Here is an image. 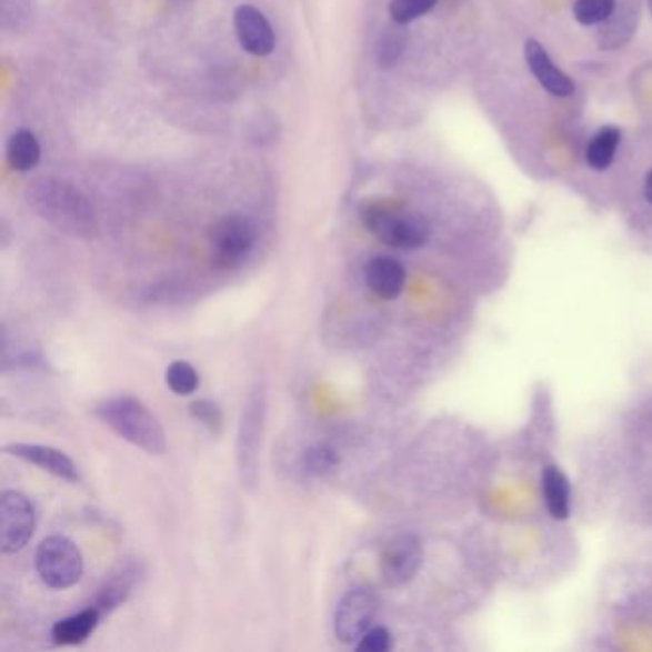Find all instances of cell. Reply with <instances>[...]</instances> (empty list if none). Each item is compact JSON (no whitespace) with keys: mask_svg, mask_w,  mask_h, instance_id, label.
<instances>
[{"mask_svg":"<svg viewBox=\"0 0 652 652\" xmlns=\"http://www.w3.org/2000/svg\"><path fill=\"white\" fill-rule=\"evenodd\" d=\"M439 0H391L389 16L397 26H408L419 20L421 16L429 14Z\"/></svg>","mask_w":652,"mask_h":652,"instance_id":"603a6c76","label":"cell"},{"mask_svg":"<svg viewBox=\"0 0 652 652\" xmlns=\"http://www.w3.org/2000/svg\"><path fill=\"white\" fill-rule=\"evenodd\" d=\"M365 285L383 301H394L402 295L405 285V270L402 262L379 254L365 262Z\"/></svg>","mask_w":652,"mask_h":652,"instance_id":"4fadbf2b","label":"cell"},{"mask_svg":"<svg viewBox=\"0 0 652 652\" xmlns=\"http://www.w3.org/2000/svg\"><path fill=\"white\" fill-rule=\"evenodd\" d=\"M97 418L113 433L150 455L167 452V434L159 419L132 397H111L97 405Z\"/></svg>","mask_w":652,"mask_h":652,"instance_id":"3957f363","label":"cell"},{"mask_svg":"<svg viewBox=\"0 0 652 652\" xmlns=\"http://www.w3.org/2000/svg\"><path fill=\"white\" fill-rule=\"evenodd\" d=\"M190 415L195 421H200L201 425L209 429V433L219 437L224 427V415L220 410L219 404H214L213 400H195L190 404Z\"/></svg>","mask_w":652,"mask_h":652,"instance_id":"d4e9b609","label":"cell"},{"mask_svg":"<svg viewBox=\"0 0 652 652\" xmlns=\"http://www.w3.org/2000/svg\"><path fill=\"white\" fill-rule=\"evenodd\" d=\"M235 37L241 49L248 54L264 58L275 49V33L272 23L253 4H240L234 10Z\"/></svg>","mask_w":652,"mask_h":652,"instance_id":"30bf717a","label":"cell"},{"mask_svg":"<svg viewBox=\"0 0 652 652\" xmlns=\"http://www.w3.org/2000/svg\"><path fill=\"white\" fill-rule=\"evenodd\" d=\"M423 564V545L418 535H394L391 542H387L385 550L379 559L381 576L391 588H402L410 584L418 576Z\"/></svg>","mask_w":652,"mask_h":652,"instance_id":"9c48e42d","label":"cell"},{"mask_svg":"<svg viewBox=\"0 0 652 652\" xmlns=\"http://www.w3.org/2000/svg\"><path fill=\"white\" fill-rule=\"evenodd\" d=\"M4 452L8 455H14L18 460L28 461L34 468L54 474L62 481L79 482V469L68 453L62 450L42 447V444H21L18 442V444H8Z\"/></svg>","mask_w":652,"mask_h":652,"instance_id":"8fae6325","label":"cell"},{"mask_svg":"<svg viewBox=\"0 0 652 652\" xmlns=\"http://www.w3.org/2000/svg\"><path fill=\"white\" fill-rule=\"evenodd\" d=\"M167 385L179 397H190L200 387V373L184 360H177L167 368Z\"/></svg>","mask_w":652,"mask_h":652,"instance_id":"44dd1931","label":"cell"},{"mask_svg":"<svg viewBox=\"0 0 652 652\" xmlns=\"http://www.w3.org/2000/svg\"><path fill=\"white\" fill-rule=\"evenodd\" d=\"M392 649V635L387 628H370L357 643L358 652H387Z\"/></svg>","mask_w":652,"mask_h":652,"instance_id":"484cf974","label":"cell"},{"mask_svg":"<svg viewBox=\"0 0 652 652\" xmlns=\"http://www.w3.org/2000/svg\"><path fill=\"white\" fill-rule=\"evenodd\" d=\"M616 10V0H574V18L582 26H598L609 20Z\"/></svg>","mask_w":652,"mask_h":652,"instance_id":"7402d4cb","label":"cell"},{"mask_svg":"<svg viewBox=\"0 0 652 652\" xmlns=\"http://www.w3.org/2000/svg\"><path fill=\"white\" fill-rule=\"evenodd\" d=\"M645 200L652 205V169L645 179Z\"/></svg>","mask_w":652,"mask_h":652,"instance_id":"4316f807","label":"cell"},{"mask_svg":"<svg viewBox=\"0 0 652 652\" xmlns=\"http://www.w3.org/2000/svg\"><path fill=\"white\" fill-rule=\"evenodd\" d=\"M102 616V612L90 604L89 609L56 622L52 628V641L56 645H81L90 638V633L97 630Z\"/></svg>","mask_w":652,"mask_h":652,"instance_id":"9a60e30c","label":"cell"},{"mask_svg":"<svg viewBox=\"0 0 652 652\" xmlns=\"http://www.w3.org/2000/svg\"><path fill=\"white\" fill-rule=\"evenodd\" d=\"M378 598L370 590H351L337 604L333 630L341 643L352 645L360 641L378 616Z\"/></svg>","mask_w":652,"mask_h":652,"instance_id":"ba28073f","label":"cell"},{"mask_svg":"<svg viewBox=\"0 0 652 652\" xmlns=\"http://www.w3.org/2000/svg\"><path fill=\"white\" fill-rule=\"evenodd\" d=\"M360 220L370 234L394 249L423 248L431 238V224L425 217L412 213L392 200L370 198L358 209Z\"/></svg>","mask_w":652,"mask_h":652,"instance_id":"7a4b0ae2","label":"cell"},{"mask_svg":"<svg viewBox=\"0 0 652 652\" xmlns=\"http://www.w3.org/2000/svg\"><path fill=\"white\" fill-rule=\"evenodd\" d=\"M34 569L52 590H69L83 578V555L66 535H50L37 548Z\"/></svg>","mask_w":652,"mask_h":652,"instance_id":"5b68a950","label":"cell"},{"mask_svg":"<svg viewBox=\"0 0 652 652\" xmlns=\"http://www.w3.org/2000/svg\"><path fill=\"white\" fill-rule=\"evenodd\" d=\"M651 12H652V0H651Z\"/></svg>","mask_w":652,"mask_h":652,"instance_id":"83f0119b","label":"cell"},{"mask_svg":"<svg viewBox=\"0 0 652 652\" xmlns=\"http://www.w3.org/2000/svg\"><path fill=\"white\" fill-rule=\"evenodd\" d=\"M341 458L339 453L331 447L325 444H317V447H310L307 452L302 453V471L310 474V477H328L339 468Z\"/></svg>","mask_w":652,"mask_h":652,"instance_id":"d6986e66","label":"cell"},{"mask_svg":"<svg viewBox=\"0 0 652 652\" xmlns=\"http://www.w3.org/2000/svg\"><path fill=\"white\" fill-rule=\"evenodd\" d=\"M633 20H635L633 12H628V14L620 12V14H616V10H614V14L604 21V28L601 29V34H599L601 47L609 50L622 47L632 37L633 26H635Z\"/></svg>","mask_w":652,"mask_h":652,"instance_id":"ffe728a7","label":"cell"},{"mask_svg":"<svg viewBox=\"0 0 652 652\" xmlns=\"http://www.w3.org/2000/svg\"><path fill=\"white\" fill-rule=\"evenodd\" d=\"M524 60L529 63L530 71L534 73L538 83L551 92L553 97L566 98L574 92V83L570 77L556 68L551 60L548 50L543 49L540 42L530 39L524 44Z\"/></svg>","mask_w":652,"mask_h":652,"instance_id":"5bb4252c","label":"cell"},{"mask_svg":"<svg viewBox=\"0 0 652 652\" xmlns=\"http://www.w3.org/2000/svg\"><path fill=\"white\" fill-rule=\"evenodd\" d=\"M26 200L58 232L77 240H94L98 235V217L92 201L79 188L66 180L37 179L29 184Z\"/></svg>","mask_w":652,"mask_h":652,"instance_id":"6da1fadb","label":"cell"},{"mask_svg":"<svg viewBox=\"0 0 652 652\" xmlns=\"http://www.w3.org/2000/svg\"><path fill=\"white\" fill-rule=\"evenodd\" d=\"M405 49V34L400 29H387L378 44V62L381 68H391L399 62Z\"/></svg>","mask_w":652,"mask_h":652,"instance_id":"cb8c5ba5","label":"cell"},{"mask_svg":"<svg viewBox=\"0 0 652 652\" xmlns=\"http://www.w3.org/2000/svg\"><path fill=\"white\" fill-rule=\"evenodd\" d=\"M622 132L616 127H604L601 131L591 138L588 150H585V161L591 169L604 171L612 165L616 150H619Z\"/></svg>","mask_w":652,"mask_h":652,"instance_id":"ac0fdd59","label":"cell"},{"mask_svg":"<svg viewBox=\"0 0 652 652\" xmlns=\"http://www.w3.org/2000/svg\"><path fill=\"white\" fill-rule=\"evenodd\" d=\"M543 502L548 505L551 516L564 521L570 515V484L559 468H545L542 474Z\"/></svg>","mask_w":652,"mask_h":652,"instance_id":"2e32d148","label":"cell"},{"mask_svg":"<svg viewBox=\"0 0 652 652\" xmlns=\"http://www.w3.org/2000/svg\"><path fill=\"white\" fill-rule=\"evenodd\" d=\"M267 421V391L264 385L254 387L241 410L238 427V473L243 488L253 490L259 484L261 473L262 434Z\"/></svg>","mask_w":652,"mask_h":652,"instance_id":"277c9868","label":"cell"},{"mask_svg":"<svg viewBox=\"0 0 652 652\" xmlns=\"http://www.w3.org/2000/svg\"><path fill=\"white\" fill-rule=\"evenodd\" d=\"M140 576H142V566L137 561H124L119 564L118 569L103 580L92 606L102 614L116 611L127 599L131 598L132 590L140 582Z\"/></svg>","mask_w":652,"mask_h":652,"instance_id":"7c38bea8","label":"cell"},{"mask_svg":"<svg viewBox=\"0 0 652 652\" xmlns=\"http://www.w3.org/2000/svg\"><path fill=\"white\" fill-rule=\"evenodd\" d=\"M257 227L243 214H227L209 230V249L214 267L235 270L248 261L257 243Z\"/></svg>","mask_w":652,"mask_h":652,"instance_id":"8992f818","label":"cell"},{"mask_svg":"<svg viewBox=\"0 0 652 652\" xmlns=\"http://www.w3.org/2000/svg\"><path fill=\"white\" fill-rule=\"evenodd\" d=\"M34 532V508L20 492H2L0 495V550L14 555L26 550Z\"/></svg>","mask_w":652,"mask_h":652,"instance_id":"52a82bcc","label":"cell"},{"mask_svg":"<svg viewBox=\"0 0 652 652\" xmlns=\"http://www.w3.org/2000/svg\"><path fill=\"white\" fill-rule=\"evenodd\" d=\"M41 142L28 129L16 131L8 138L7 159L8 165L18 172L33 171L41 163Z\"/></svg>","mask_w":652,"mask_h":652,"instance_id":"e0dca14e","label":"cell"}]
</instances>
